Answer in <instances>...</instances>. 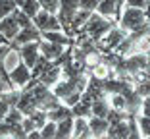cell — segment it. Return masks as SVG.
Returning a JSON list of instances; mask_svg holds the SVG:
<instances>
[{
  "label": "cell",
  "instance_id": "cell-1",
  "mask_svg": "<svg viewBox=\"0 0 150 139\" xmlns=\"http://www.w3.org/2000/svg\"><path fill=\"white\" fill-rule=\"evenodd\" d=\"M114 25H115V21H112L110 18H104V16H100V14L93 12L91 16H88V19L85 21V25L79 29V33H85V35L91 37L94 43H98Z\"/></svg>",
  "mask_w": 150,
  "mask_h": 139
},
{
  "label": "cell",
  "instance_id": "cell-2",
  "mask_svg": "<svg viewBox=\"0 0 150 139\" xmlns=\"http://www.w3.org/2000/svg\"><path fill=\"white\" fill-rule=\"evenodd\" d=\"M117 23L125 33L141 31V29H146L150 25V21L144 18V10L142 8H131V6L121 10V16H119Z\"/></svg>",
  "mask_w": 150,
  "mask_h": 139
},
{
  "label": "cell",
  "instance_id": "cell-3",
  "mask_svg": "<svg viewBox=\"0 0 150 139\" xmlns=\"http://www.w3.org/2000/svg\"><path fill=\"white\" fill-rule=\"evenodd\" d=\"M77 10H79V0H60L56 16H58L60 25H62V31L67 37H73V33H71V19H73Z\"/></svg>",
  "mask_w": 150,
  "mask_h": 139
},
{
  "label": "cell",
  "instance_id": "cell-4",
  "mask_svg": "<svg viewBox=\"0 0 150 139\" xmlns=\"http://www.w3.org/2000/svg\"><path fill=\"white\" fill-rule=\"evenodd\" d=\"M33 23H35V27L40 33L42 31H62V25L58 21V16L46 12V10H42V8H40L39 14L33 18Z\"/></svg>",
  "mask_w": 150,
  "mask_h": 139
},
{
  "label": "cell",
  "instance_id": "cell-5",
  "mask_svg": "<svg viewBox=\"0 0 150 139\" xmlns=\"http://www.w3.org/2000/svg\"><path fill=\"white\" fill-rule=\"evenodd\" d=\"M39 39H42V37H40V31L35 27V23H31V25H27V27H21V29L18 31V35L12 39V43H10V45H12L13 50H16L19 45H25V43L39 41Z\"/></svg>",
  "mask_w": 150,
  "mask_h": 139
},
{
  "label": "cell",
  "instance_id": "cell-6",
  "mask_svg": "<svg viewBox=\"0 0 150 139\" xmlns=\"http://www.w3.org/2000/svg\"><path fill=\"white\" fill-rule=\"evenodd\" d=\"M60 76H62V68H60V64L54 62V60H50L48 66L40 72V76L37 77V79H39L42 85L50 87V85H56L58 81H60Z\"/></svg>",
  "mask_w": 150,
  "mask_h": 139
},
{
  "label": "cell",
  "instance_id": "cell-7",
  "mask_svg": "<svg viewBox=\"0 0 150 139\" xmlns=\"http://www.w3.org/2000/svg\"><path fill=\"white\" fill-rule=\"evenodd\" d=\"M10 79H12V83H13V87L16 89H21L23 85H27L29 83V79H31V68H27L25 66V62H19L18 66L13 68L12 72H10Z\"/></svg>",
  "mask_w": 150,
  "mask_h": 139
},
{
  "label": "cell",
  "instance_id": "cell-8",
  "mask_svg": "<svg viewBox=\"0 0 150 139\" xmlns=\"http://www.w3.org/2000/svg\"><path fill=\"white\" fill-rule=\"evenodd\" d=\"M40 41V39H39ZM39 41H31V43H25V45H19L18 52L19 56H21V60L25 62L27 68H33V64H35L37 56H39Z\"/></svg>",
  "mask_w": 150,
  "mask_h": 139
},
{
  "label": "cell",
  "instance_id": "cell-9",
  "mask_svg": "<svg viewBox=\"0 0 150 139\" xmlns=\"http://www.w3.org/2000/svg\"><path fill=\"white\" fill-rule=\"evenodd\" d=\"M64 48H66L64 45H58V43H50V41H46V39H40V41H39V52L42 54V56H46L48 60H56V58H60V54L64 52Z\"/></svg>",
  "mask_w": 150,
  "mask_h": 139
},
{
  "label": "cell",
  "instance_id": "cell-10",
  "mask_svg": "<svg viewBox=\"0 0 150 139\" xmlns=\"http://www.w3.org/2000/svg\"><path fill=\"white\" fill-rule=\"evenodd\" d=\"M18 31H19V25L16 21V18H13V14H10V16L0 19V35L4 37V39H8L10 43H12L13 37L18 35Z\"/></svg>",
  "mask_w": 150,
  "mask_h": 139
},
{
  "label": "cell",
  "instance_id": "cell-11",
  "mask_svg": "<svg viewBox=\"0 0 150 139\" xmlns=\"http://www.w3.org/2000/svg\"><path fill=\"white\" fill-rule=\"evenodd\" d=\"M88 128H91V135L93 137H102L106 135L108 128H110V122L106 118H100V116H88Z\"/></svg>",
  "mask_w": 150,
  "mask_h": 139
},
{
  "label": "cell",
  "instance_id": "cell-12",
  "mask_svg": "<svg viewBox=\"0 0 150 139\" xmlns=\"http://www.w3.org/2000/svg\"><path fill=\"white\" fill-rule=\"evenodd\" d=\"M71 137H81V139H87V137H93L91 135V128H88V120L83 116H73V133Z\"/></svg>",
  "mask_w": 150,
  "mask_h": 139
},
{
  "label": "cell",
  "instance_id": "cell-13",
  "mask_svg": "<svg viewBox=\"0 0 150 139\" xmlns=\"http://www.w3.org/2000/svg\"><path fill=\"white\" fill-rule=\"evenodd\" d=\"M73 133V116H67L64 120L56 122V133H54V139H67Z\"/></svg>",
  "mask_w": 150,
  "mask_h": 139
},
{
  "label": "cell",
  "instance_id": "cell-14",
  "mask_svg": "<svg viewBox=\"0 0 150 139\" xmlns=\"http://www.w3.org/2000/svg\"><path fill=\"white\" fill-rule=\"evenodd\" d=\"M129 135V128H127V118L121 122H115V124H110L106 131V137L110 139H127Z\"/></svg>",
  "mask_w": 150,
  "mask_h": 139
},
{
  "label": "cell",
  "instance_id": "cell-15",
  "mask_svg": "<svg viewBox=\"0 0 150 139\" xmlns=\"http://www.w3.org/2000/svg\"><path fill=\"white\" fill-rule=\"evenodd\" d=\"M67 116H73V114H71V106H67V104H64V103H60L58 106L50 108V110H46V118L52 120V122H60Z\"/></svg>",
  "mask_w": 150,
  "mask_h": 139
},
{
  "label": "cell",
  "instance_id": "cell-16",
  "mask_svg": "<svg viewBox=\"0 0 150 139\" xmlns=\"http://www.w3.org/2000/svg\"><path fill=\"white\" fill-rule=\"evenodd\" d=\"M40 37L46 39V41H50V43H58V45H64V46H67V45L73 43V37H67L66 33H62V31H42Z\"/></svg>",
  "mask_w": 150,
  "mask_h": 139
},
{
  "label": "cell",
  "instance_id": "cell-17",
  "mask_svg": "<svg viewBox=\"0 0 150 139\" xmlns=\"http://www.w3.org/2000/svg\"><path fill=\"white\" fill-rule=\"evenodd\" d=\"M110 108H112V104H110V101H106V97H98V99H94L93 104H91L93 116H100V118H106Z\"/></svg>",
  "mask_w": 150,
  "mask_h": 139
},
{
  "label": "cell",
  "instance_id": "cell-18",
  "mask_svg": "<svg viewBox=\"0 0 150 139\" xmlns=\"http://www.w3.org/2000/svg\"><path fill=\"white\" fill-rule=\"evenodd\" d=\"M18 2V8L21 10L23 14H27L29 18H35L37 14H39L40 10V4H39V0H16Z\"/></svg>",
  "mask_w": 150,
  "mask_h": 139
},
{
  "label": "cell",
  "instance_id": "cell-19",
  "mask_svg": "<svg viewBox=\"0 0 150 139\" xmlns=\"http://www.w3.org/2000/svg\"><path fill=\"white\" fill-rule=\"evenodd\" d=\"M94 12L104 16V18H110V19L114 18V21H115V2L114 0H100Z\"/></svg>",
  "mask_w": 150,
  "mask_h": 139
},
{
  "label": "cell",
  "instance_id": "cell-20",
  "mask_svg": "<svg viewBox=\"0 0 150 139\" xmlns=\"http://www.w3.org/2000/svg\"><path fill=\"white\" fill-rule=\"evenodd\" d=\"M71 114L73 116H83V118H88L93 116V110H91V103H87V101H77V103L71 106Z\"/></svg>",
  "mask_w": 150,
  "mask_h": 139
},
{
  "label": "cell",
  "instance_id": "cell-21",
  "mask_svg": "<svg viewBox=\"0 0 150 139\" xmlns=\"http://www.w3.org/2000/svg\"><path fill=\"white\" fill-rule=\"evenodd\" d=\"M127 128H129V135L127 139H141V130H139V124H137V116L135 114H127Z\"/></svg>",
  "mask_w": 150,
  "mask_h": 139
},
{
  "label": "cell",
  "instance_id": "cell-22",
  "mask_svg": "<svg viewBox=\"0 0 150 139\" xmlns=\"http://www.w3.org/2000/svg\"><path fill=\"white\" fill-rule=\"evenodd\" d=\"M48 62H50V60L46 58V56H42V54L39 52V56H37L35 64H33V68H31V77H33V79H37V77L40 76V72H42L44 68L48 66Z\"/></svg>",
  "mask_w": 150,
  "mask_h": 139
},
{
  "label": "cell",
  "instance_id": "cell-23",
  "mask_svg": "<svg viewBox=\"0 0 150 139\" xmlns=\"http://www.w3.org/2000/svg\"><path fill=\"white\" fill-rule=\"evenodd\" d=\"M40 139H54V133H56V122L52 120H46L44 126L40 128Z\"/></svg>",
  "mask_w": 150,
  "mask_h": 139
},
{
  "label": "cell",
  "instance_id": "cell-24",
  "mask_svg": "<svg viewBox=\"0 0 150 139\" xmlns=\"http://www.w3.org/2000/svg\"><path fill=\"white\" fill-rule=\"evenodd\" d=\"M137 124H139V130H141L142 137L150 139V118L144 116V114H137Z\"/></svg>",
  "mask_w": 150,
  "mask_h": 139
},
{
  "label": "cell",
  "instance_id": "cell-25",
  "mask_svg": "<svg viewBox=\"0 0 150 139\" xmlns=\"http://www.w3.org/2000/svg\"><path fill=\"white\" fill-rule=\"evenodd\" d=\"M16 8H18V2L16 0H0V19L10 16Z\"/></svg>",
  "mask_w": 150,
  "mask_h": 139
},
{
  "label": "cell",
  "instance_id": "cell-26",
  "mask_svg": "<svg viewBox=\"0 0 150 139\" xmlns=\"http://www.w3.org/2000/svg\"><path fill=\"white\" fill-rule=\"evenodd\" d=\"M12 14H13V18H16V21H18L19 29H21V27H27V25H31V23H33V19L29 18L27 14H23V12H21L19 8H16V10H13Z\"/></svg>",
  "mask_w": 150,
  "mask_h": 139
},
{
  "label": "cell",
  "instance_id": "cell-27",
  "mask_svg": "<svg viewBox=\"0 0 150 139\" xmlns=\"http://www.w3.org/2000/svg\"><path fill=\"white\" fill-rule=\"evenodd\" d=\"M98 2H100V0H79V8L88 10V12H94L96 6H98Z\"/></svg>",
  "mask_w": 150,
  "mask_h": 139
},
{
  "label": "cell",
  "instance_id": "cell-28",
  "mask_svg": "<svg viewBox=\"0 0 150 139\" xmlns=\"http://www.w3.org/2000/svg\"><path fill=\"white\" fill-rule=\"evenodd\" d=\"M125 4L131 6V8H146V4H148V0H125Z\"/></svg>",
  "mask_w": 150,
  "mask_h": 139
},
{
  "label": "cell",
  "instance_id": "cell-29",
  "mask_svg": "<svg viewBox=\"0 0 150 139\" xmlns=\"http://www.w3.org/2000/svg\"><path fill=\"white\" fill-rule=\"evenodd\" d=\"M139 114H144V116L150 118V99L146 97V99H142V104H141V112Z\"/></svg>",
  "mask_w": 150,
  "mask_h": 139
},
{
  "label": "cell",
  "instance_id": "cell-30",
  "mask_svg": "<svg viewBox=\"0 0 150 139\" xmlns=\"http://www.w3.org/2000/svg\"><path fill=\"white\" fill-rule=\"evenodd\" d=\"M144 18H146V19L150 21V2L146 4V8H144Z\"/></svg>",
  "mask_w": 150,
  "mask_h": 139
},
{
  "label": "cell",
  "instance_id": "cell-31",
  "mask_svg": "<svg viewBox=\"0 0 150 139\" xmlns=\"http://www.w3.org/2000/svg\"><path fill=\"white\" fill-rule=\"evenodd\" d=\"M4 43H10V41H8V39H4V37L0 35V45H4Z\"/></svg>",
  "mask_w": 150,
  "mask_h": 139
}]
</instances>
